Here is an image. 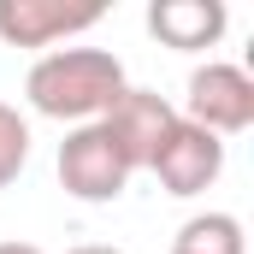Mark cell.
Listing matches in <instances>:
<instances>
[{
    "label": "cell",
    "mask_w": 254,
    "mask_h": 254,
    "mask_svg": "<svg viewBox=\"0 0 254 254\" xmlns=\"http://www.w3.org/2000/svg\"><path fill=\"white\" fill-rule=\"evenodd\" d=\"M125 60L113 48H54L24 71V101L36 119L54 125H95L125 95Z\"/></svg>",
    "instance_id": "cell-1"
},
{
    "label": "cell",
    "mask_w": 254,
    "mask_h": 254,
    "mask_svg": "<svg viewBox=\"0 0 254 254\" xmlns=\"http://www.w3.org/2000/svg\"><path fill=\"white\" fill-rule=\"evenodd\" d=\"M178 119L201 125L207 136H243L254 125V77L243 65H225V60H207L190 71V89H184V107Z\"/></svg>",
    "instance_id": "cell-2"
},
{
    "label": "cell",
    "mask_w": 254,
    "mask_h": 254,
    "mask_svg": "<svg viewBox=\"0 0 254 254\" xmlns=\"http://www.w3.org/2000/svg\"><path fill=\"white\" fill-rule=\"evenodd\" d=\"M101 18H107L101 0H0V42L6 48H30L42 60L60 42L95 30Z\"/></svg>",
    "instance_id": "cell-3"
},
{
    "label": "cell",
    "mask_w": 254,
    "mask_h": 254,
    "mask_svg": "<svg viewBox=\"0 0 254 254\" xmlns=\"http://www.w3.org/2000/svg\"><path fill=\"white\" fill-rule=\"evenodd\" d=\"M60 184L83 207H107V201H119L130 190V166L119 160V148L107 142L101 125H77L60 142Z\"/></svg>",
    "instance_id": "cell-4"
},
{
    "label": "cell",
    "mask_w": 254,
    "mask_h": 254,
    "mask_svg": "<svg viewBox=\"0 0 254 254\" xmlns=\"http://www.w3.org/2000/svg\"><path fill=\"white\" fill-rule=\"evenodd\" d=\"M95 125L107 130V142L119 148V160H125L130 178H136V172H148V160H154V148L166 142V130L178 125V107H172L160 89H125Z\"/></svg>",
    "instance_id": "cell-5"
},
{
    "label": "cell",
    "mask_w": 254,
    "mask_h": 254,
    "mask_svg": "<svg viewBox=\"0 0 254 254\" xmlns=\"http://www.w3.org/2000/svg\"><path fill=\"white\" fill-rule=\"evenodd\" d=\"M148 172L160 178V190H166V195L190 201V195H201V190L219 184V172H225V142L207 136L201 125H190V119H178V125L166 130V142L154 148Z\"/></svg>",
    "instance_id": "cell-6"
},
{
    "label": "cell",
    "mask_w": 254,
    "mask_h": 254,
    "mask_svg": "<svg viewBox=\"0 0 254 254\" xmlns=\"http://www.w3.org/2000/svg\"><path fill=\"white\" fill-rule=\"evenodd\" d=\"M231 12L225 0H154L148 6V36L160 48H178V54H201V48H219Z\"/></svg>",
    "instance_id": "cell-7"
},
{
    "label": "cell",
    "mask_w": 254,
    "mask_h": 254,
    "mask_svg": "<svg viewBox=\"0 0 254 254\" xmlns=\"http://www.w3.org/2000/svg\"><path fill=\"white\" fill-rule=\"evenodd\" d=\"M172 254H249L243 219H237V213H195V219L178 225Z\"/></svg>",
    "instance_id": "cell-8"
},
{
    "label": "cell",
    "mask_w": 254,
    "mask_h": 254,
    "mask_svg": "<svg viewBox=\"0 0 254 254\" xmlns=\"http://www.w3.org/2000/svg\"><path fill=\"white\" fill-rule=\"evenodd\" d=\"M24 166H30V119L12 101H0V190H12Z\"/></svg>",
    "instance_id": "cell-9"
},
{
    "label": "cell",
    "mask_w": 254,
    "mask_h": 254,
    "mask_svg": "<svg viewBox=\"0 0 254 254\" xmlns=\"http://www.w3.org/2000/svg\"><path fill=\"white\" fill-rule=\"evenodd\" d=\"M71 254H125V249H113V243H83V249H71Z\"/></svg>",
    "instance_id": "cell-10"
},
{
    "label": "cell",
    "mask_w": 254,
    "mask_h": 254,
    "mask_svg": "<svg viewBox=\"0 0 254 254\" xmlns=\"http://www.w3.org/2000/svg\"><path fill=\"white\" fill-rule=\"evenodd\" d=\"M0 254H42L36 243H0Z\"/></svg>",
    "instance_id": "cell-11"
}]
</instances>
